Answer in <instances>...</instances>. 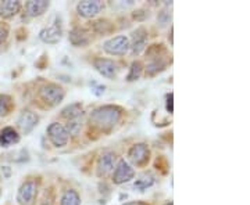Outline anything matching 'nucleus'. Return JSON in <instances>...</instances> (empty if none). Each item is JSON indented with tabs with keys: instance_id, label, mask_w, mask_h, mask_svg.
Returning a JSON list of instances; mask_svg holds the SVG:
<instances>
[{
	"instance_id": "obj_1",
	"label": "nucleus",
	"mask_w": 250,
	"mask_h": 205,
	"mask_svg": "<svg viewBox=\"0 0 250 205\" xmlns=\"http://www.w3.org/2000/svg\"><path fill=\"white\" fill-rule=\"evenodd\" d=\"M121 116H123V108L108 104L93 110V112L90 114V122L95 128L103 132H107L120 122Z\"/></svg>"
},
{
	"instance_id": "obj_2",
	"label": "nucleus",
	"mask_w": 250,
	"mask_h": 205,
	"mask_svg": "<svg viewBox=\"0 0 250 205\" xmlns=\"http://www.w3.org/2000/svg\"><path fill=\"white\" fill-rule=\"evenodd\" d=\"M39 97L45 101L47 106L56 107L62 103L65 97V90L59 83L49 82L45 83L41 89H39Z\"/></svg>"
},
{
	"instance_id": "obj_3",
	"label": "nucleus",
	"mask_w": 250,
	"mask_h": 205,
	"mask_svg": "<svg viewBox=\"0 0 250 205\" xmlns=\"http://www.w3.org/2000/svg\"><path fill=\"white\" fill-rule=\"evenodd\" d=\"M46 133H47V137H49L50 143L57 149L65 147L70 142V134L67 132L65 126L60 124V122H52L50 125L47 126Z\"/></svg>"
},
{
	"instance_id": "obj_4",
	"label": "nucleus",
	"mask_w": 250,
	"mask_h": 205,
	"mask_svg": "<svg viewBox=\"0 0 250 205\" xmlns=\"http://www.w3.org/2000/svg\"><path fill=\"white\" fill-rule=\"evenodd\" d=\"M103 49L106 53L114 57L125 56L129 52V37L125 35L114 36L103 43Z\"/></svg>"
},
{
	"instance_id": "obj_5",
	"label": "nucleus",
	"mask_w": 250,
	"mask_h": 205,
	"mask_svg": "<svg viewBox=\"0 0 250 205\" xmlns=\"http://www.w3.org/2000/svg\"><path fill=\"white\" fill-rule=\"evenodd\" d=\"M134 178L135 169L132 168V165H131L128 161H125L124 158L118 161L116 168H114L113 173H111V180H113V183L120 186V185H124V183L131 182Z\"/></svg>"
},
{
	"instance_id": "obj_6",
	"label": "nucleus",
	"mask_w": 250,
	"mask_h": 205,
	"mask_svg": "<svg viewBox=\"0 0 250 205\" xmlns=\"http://www.w3.org/2000/svg\"><path fill=\"white\" fill-rule=\"evenodd\" d=\"M150 158V149L146 143H136L128 150V160L135 167H145Z\"/></svg>"
},
{
	"instance_id": "obj_7",
	"label": "nucleus",
	"mask_w": 250,
	"mask_h": 205,
	"mask_svg": "<svg viewBox=\"0 0 250 205\" xmlns=\"http://www.w3.org/2000/svg\"><path fill=\"white\" fill-rule=\"evenodd\" d=\"M38 196V183L34 179L25 180L17 191V201L20 205H32Z\"/></svg>"
},
{
	"instance_id": "obj_8",
	"label": "nucleus",
	"mask_w": 250,
	"mask_h": 205,
	"mask_svg": "<svg viewBox=\"0 0 250 205\" xmlns=\"http://www.w3.org/2000/svg\"><path fill=\"white\" fill-rule=\"evenodd\" d=\"M117 165V154L114 151L103 152L98 160L96 165V173L99 178L104 179L113 173V170Z\"/></svg>"
},
{
	"instance_id": "obj_9",
	"label": "nucleus",
	"mask_w": 250,
	"mask_h": 205,
	"mask_svg": "<svg viewBox=\"0 0 250 205\" xmlns=\"http://www.w3.org/2000/svg\"><path fill=\"white\" fill-rule=\"evenodd\" d=\"M149 34L143 27H139L135 29L131 34V39H129V52L132 56H139L143 50L147 47V39H149Z\"/></svg>"
},
{
	"instance_id": "obj_10",
	"label": "nucleus",
	"mask_w": 250,
	"mask_h": 205,
	"mask_svg": "<svg viewBox=\"0 0 250 205\" xmlns=\"http://www.w3.org/2000/svg\"><path fill=\"white\" fill-rule=\"evenodd\" d=\"M104 10V3L102 0H83L77 4V13L83 18H95Z\"/></svg>"
},
{
	"instance_id": "obj_11",
	"label": "nucleus",
	"mask_w": 250,
	"mask_h": 205,
	"mask_svg": "<svg viewBox=\"0 0 250 205\" xmlns=\"http://www.w3.org/2000/svg\"><path fill=\"white\" fill-rule=\"evenodd\" d=\"M93 67L102 76L108 78V79L116 78L117 74H118V65L114 60H110V58H103V57L95 58Z\"/></svg>"
},
{
	"instance_id": "obj_12",
	"label": "nucleus",
	"mask_w": 250,
	"mask_h": 205,
	"mask_svg": "<svg viewBox=\"0 0 250 205\" xmlns=\"http://www.w3.org/2000/svg\"><path fill=\"white\" fill-rule=\"evenodd\" d=\"M39 122V116L36 112L31 111V110H24L17 119L18 129L24 134H29L38 125Z\"/></svg>"
},
{
	"instance_id": "obj_13",
	"label": "nucleus",
	"mask_w": 250,
	"mask_h": 205,
	"mask_svg": "<svg viewBox=\"0 0 250 205\" xmlns=\"http://www.w3.org/2000/svg\"><path fill=\"white\" fill-rule=\"evenodd\" d=\"M62 36V24L57 21V22H53L50 27H45L41 29L39 32V39L43 42V43H47V45H56L60 42Z\"/></svg>"
},
{
	"instance_id": "obj_14",
	"label": "nucleus",
	"mask_w": 250,
	"mask_h": 205,
	"mask_svg": "<svg viewBox=\"0 0 250 205\" xmlns=\"http://www.w3.org/2000/svg\"><path fill=\"white\" fill-rule=\"evenodd\" d=\"M50 7V1L47 0H29L25 3V13L28 17H41Z\"/></svg>"
},
{
	"instance_id": "obj_15",
	"label": "nucleus",
	"mask_w": 250,
	"mask_h": 205,
	"mask_svg": "<svg viewBox=\"0 0 250 205\" xmlns=\"http://www.w3.org/2000/svg\"><path fill=\"white\" fill-rule=\"evenodd\" d=\"M68 40H70V43H71L72 46H75V47H85V46L89 45L90 37L86 29H83V28L81 27H75L70 31Z\"/></svg>"
},
{
	"instance_id": "obj_16",
	"label": "nucleus",
	"mask_w": 250,
	"mask_h": 205,
	"mask_svg": "<svg viewBox=\"0 0 250 205\" xmlns=\"http://www.w3.org/2000/svg\"><path fill=\"white\" fill-rule=\"evenodd\" d=\"M21 7L22 4L20 0H4L0 3V17L6 18V19L16 17Z\"/></svg>"
},
{
	"instance_id": "obj_17",
	"label": "nucleus",
	"mask_w": 250,
	"mask_h": 205,
	"mask_svg": "<svg viewBox=\"0 0 250 205\" xmlns=\"http://www.w3.org/2000/svg\"><path fill=\"white\" fill-rule=\"evenodd\" d=\"M20 134L13 126H6L0 130V147H10L20 143Z\"/></svg>"
},
{
	"instance_id": "obj_18",
	"label": "nucleus",
	"mask_w": 250,
	"mask_h": 205,
	"mask_svg": "<svg viewBox=\"0 0 250 205\" xmlns=\"http://www.w3.org/2000/svg\"><path fill=\"white\" fill-rule=\"evenodd\" d=\"M90 28L93 29V32L99 36H106L110 35L111 32H113V29H114V25L106 19V18H103V19H96L95 22H92V25Z\"/></svg>"
},
{
	"instance_id": "obj_19",
	"label": "nucleus",
	"mask_w": 250,
	"mask_h": 205,
	"mask_svg": "<svg viewBox=\"0 0 250 205\" xmlns=\"http://www.w3.org/2000/svg\"><path fill=\"white\" fill-rule=\"evenodd\" d=\"M166 67H167V60H166V57L149 60V63L146 65V75H147V76H154V75H157V74L163 71V70H166Z\"/></svg>"
},
{
	"instance_id": "obj_20",
	"label": "nucleus",
	"mask_w": 250,
	"mask_h": 205,
	"mask_svg": "<svg viewBox=\"0 0 250 205\" xmlns=\"http://www.w3.org/2000/svg\"><path fill=\"white\" fill-rule=\"evenodd\" d=\"M65 129L70 136H74L77 137L78 134L81 133L82 130V126H83V115L75 116V118H71V119H67V124H65Z\"/></svg>"
},
{
	"instance_id": "obj_21",
	"label": "nucleus",
	"mask_w": 250,
	"mask_h": 205,
	"mask_svg": "<svg viewBox=\"0 0 250 205\" xmlns=\"http://www.w3.org/2000/svg\"><path fill=\"white\" fill-rule=\"evenodd\" d=\"M156 183V179L153 176L152 173H145L142 176L135 180L134 188L138 191H146L147 188H150Z\"/></svg>"
},
{
	"instance_id": "obj_22",
	"label": "nucleus",
	"mask_w": 250,
	"mask_h": 205,
	"mask_svg": "<svg viewBox=\"0 0 250 205\" xmlns=\"http://www.w3.org/2000/svg\"><path fill=\"white\" fill-rule=\"evenodd\" d=\"M60 205H81V196L77 190L68 188L62 193Z\"/></svg>"
},
{
	"instance_id": "obj_23",
	"label": "nucleus",
	"mask_w": 250,
	"mask_h": 205,
	"mask_svg": "<svg viewBox=\"0 0 250 205\" xmlns=\"http://www.w3.org/2000/svg\"><path fill=\"white\" fill-rule=\"evenodd\" d=\"M80 115H83V107H82L81 103L70 104V106H67L62 111V116L65 118V119H71V118H75V116Z\"/></svg>"
},
{
	"instance_id": "obj_24",
	"label": "nucleus",
	"mask_w": 250,
	"mask_h": 205,
	"mask_svg": "<svg viewBox=\"0 0 250 205\" xmlns=\"http://www.w3.org/2000/svg\"><path fill=\"white\" fill-rule=\"evenodd\" d=\"M14 101L9 94H0V116H7L13 111Z\"/></svg>"
},
{
	"instance_id": "obj_25",
	"label": "nucleus",
	"mask_w": 250,
	"mask_h": 205,
	"mask_svg": "<svg viewBox=\"0 0 250 205\" xmlns=\"http://www.w3.org/2000/svg\"><path fill=\"white\" fill-rule=\"evenodd\" d=\"M143 74V64L141 61H138V60H135L131 64V67H129V72H128V75H126V80L128 82H135V80H138L141 76H142Z\"/></svg>"
},
{
	"instance_id": "obj_26",
	"label": "nucleus",
	"mask_w": 250,
	"mask_h": 205,
	"mask_svg": "<svg viewBox=\"0 0 250 205\" xmlns=\"http://www.w3.org/2000/svg\"><path fill=\"white\" fill-rule=\"evenodd\" d=\"M157 21L160 24L161 27H166L167 24H170L171 21V13H168L167 10H161L157 16Z\"/></svg>"
},
{
	"instance_id": "obj_27",
	"label": "nucleus",
	"mask_w": 250,
	"mask_h": 205,
	"mask_svg": "<svg viewBox=\"0 0 250 205\" xmlns=\"http://www.w3.org/2000/svg\"><path fill=\"white\" fill-rule=\"evenodd\" d=\"M132 17H134V19H136V21H143V19H146V18L149 17V11H146V10L143 9L136 10V11H134Z\"/></svg>"
},
{
	"instance_id": "obj_28",
	"label": "nucleus",
	"mask_w": 250,
	"mask_h": 205,
	"mask_svg": "<svg viewBox=\"0 0 250 205\" xmlns=\"http://www.w3.org/2000/svg\"><path fill=\"white\" fill-rule=\"evenodd\" d=\"M7 36H9V27L4 24H0V45L6 42Z\"/></svg>"
},
{
	"instance_id": "obj_29",
	"label": "nucleus",
	"mask_w": 250,
	"mask_h": 205,
	"mask_svg": "<svg viewBox=\"0 0 250 205\" xmlns=\"http://www.w3.org/2000/svg\"><path fill=\"white\" fill-rule=\"evenodd\" d=\"M166 98H167V100H166V110H167V112L172 114V111H174V107H172V98H174V94H172V93H168Z\"/></svg>"
},
{
	"instance_id": "obj_30",
	"label": "nucleus",
	"mask_w": 250,
	"mask_h": 205,
	"mask_svg": "<svg viewBox=\"0 0 250 205\" xmlns=\"http://www.w3.org/2000/svg\"><path fill=\"white\" fill-rule=\"evenodd\" d=\"M39 205H54V198L52 196H49L47 191H46L45 197L42 198V201H41V204Z\"/></svg>"
},
{
	"instance_id": "obj_31",
	"label": "nucleus",
	"mask_w": 250,
	"mask_h": 205,
	"mask_svg": "<svg viewBox=\"0 0 250 205\" xmlns=\"http://www.w3.org/2000/svg\"><path fill=\"white\" fill-rule=\"evenodd\" d=\"M123 205H145L143 203H136V201H134V203H125V204Z\"/></svg>"
},
{
	"instance_id": "obj_32",
	"label": "nucleus",
	"mask_w": 250,
	"mask_h": 205,
	"mask_svg": "<svg viewBox=\"0 0 250 205\" xmlns=\"http://www.w3.org/2000/svg\"><path fill=\"white\" fill-rule=\"evenodd\" d=\"M164 205H174V204H172V203H166Z\"/></svg>"
},
{
	"instance_id": "obj_33",
	"label": "nucleus",
	"mask_w": 250,
	"mask_h": 205,
	"mask_svg": "<svg viewBox=\"0 0 250 205\" xmlns=\"http://www.w3.org/2000/svg\"><path fill=\"white\" fill-rule=\"evenodd\" d=\"M0 197H1V191H0Z\"/></svg>"
}]
</instances>
